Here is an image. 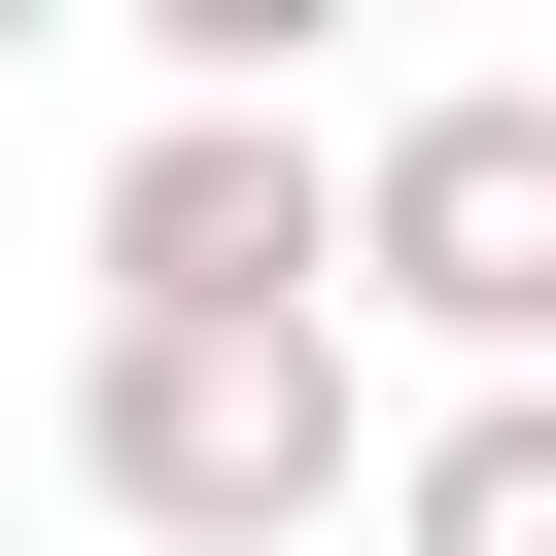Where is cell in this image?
Masks as SVG:
<instances>
[{"label": "cell", "mask_w": 556, "mask_h": 556, "mask_svg": "<svg viewBox=\"0 0 556 556\" xmlns=\"http://www.w3.org/2000/svg\"><path fill=\"white\" fill-rule=\"evenodd\" d=\"M70 486H104L139 556H278V521H348V486H382L348 313H104V348H70Z\"/></svg>", "instance_id": "cell-1"}, {"label": "cell", "mask_w": 556, "mask_h": 556, "mask_svg": "<svg viewBox=\"0 0 556 556\" xmlns=\"http://www.w3.org/2000/svg\"><path fill=\"white\" fill-rule=\"evenodd\" d=\"M348 313H417L452 382H556V70H417L348 139Z\"/></svg>", "instance_id": "cell-2"}, {"label": "cell", "mask_w": 556, "mask_h": 556, "mask_svg": "<svg viewBox=\"0 0 556 556\" xmlns=\"http://www.w3.org/2000/svg\"><path fill=\"white\" fill-rule=\"evenodd\" d=\"M104 313H348V139H313V104H139Z\"/></svg>", "instance_id": "cell-3"}, {"label": "cell", "mask_w": 556, "mask_h": 556, "mask_svg": "<svg viewBox=\"0 0 556 556\" xmlns=\"http://www.w3.org/2000/svg\"><path fill=\"white\" fill-rule=\"evenodd\" d=\"M382 556H556V382H452L382 452Z\"/></svg>", "instance_id": "cell-4"}]
</instances>
